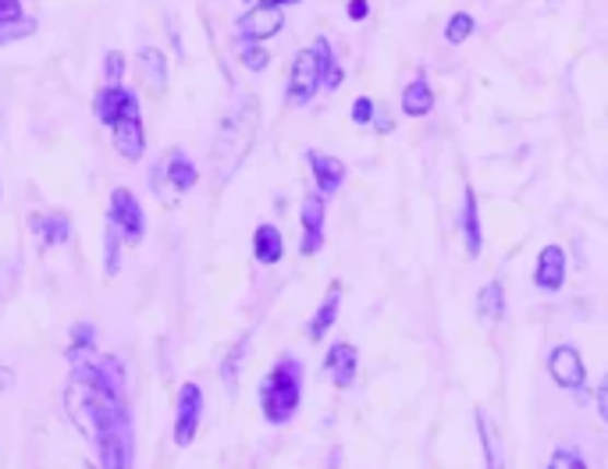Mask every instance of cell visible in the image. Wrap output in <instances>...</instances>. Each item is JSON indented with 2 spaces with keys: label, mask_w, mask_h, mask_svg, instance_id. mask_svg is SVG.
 I'll return each mask as SVG.
<instances>
[{
  "label": "cell",
  "mask_w": 608,
  "mask_h": 469,
  "mask_svg": "<svg viewBox=\"0 0 608 469\" xmlns=\"http://www.w3.org/2000/svg\"><path fill=\"white\" fill-rule=\"evenodd\" d=\"M238 61H243L249 71H264L267 65H271V54H267V47H260V43H246V47L238 50Z\"/></svg>",
  "instance_id": "484cf974"
},
{
  "label": "cell",
  "mask_w": 608,
  "mask_h": 469,
  "mask_svg": "<svg viewBox=\"0 0 608 469\" xmlns=\"http://www.w3.org/2000/svg\"><path fill=\"white\" fill-rule=\"evenodd\" d=\"M246 345H249V338H243L238 341V345L229 352V360H224V366H221V377H224V384H229V388H235V377H238V370H243V360H246Z\"/></svg>",
  "instance_id": "d4e9b609"
},
{
  "label": "cell",
  "mask_w": 608,
  "mask_h": 469,
  "mask_svg": "<svg viewBox=\"0 0 608 469\" xmlns=\"http://www.w3.org/2000/svg\"><path fill=\"white\" fill-rule=\"evenodd\" d=\"M281 25H285V14H281L278 4H267V0L235 22L238 36H246V39H271L274 33H281Z\"/></svg>",
  "instance_id": "ba28073f"
},
{
  "label": "cell",
  "mask_w": 608,
  "mask_h": 469,
  "mask_svg": "<svg viewBox=\"0 0 608 469\" xmlns=\"http://www.w3.org/2000/svg\"><path fill=\"white\" fill-rule=\"evenodd\" d=\"M374 118V99L371 96H360L356 104H352V121L356 125H371Z\"/></svg>",
  "instance_id": "f546056e"
},
{
  "label": "cell",
  "mask_w": 608,
  "mask_h": 469,
  "mask_svg": "<svg viewBox=\"0 0 608 469\" xmlns=\"http://www.w3.org/2000/svg\"><path fill=\"white\" fill-rule=\"evenodd\" d=\"M253 256H257V263H264V267L281 263V256H285V242H281V232L274 224L257 227V235H253Z\"/></svg>",
  "instance_id": "9a60e30c"
},
{
  "label": "cell",
  "mask_w": 608,
  "mask_h": 469,
  "mask_svg": "<svg viewBox=\"0 0 608 469\" xmlns=\"http://www.w3.org/2000/svg\"><path fill=\"white\" fill-rule=\"evenodd\" d=\"M132 90H125V85H107V90H101L96 93V104H93V110H96V118H101L104 125H110L121 114V107H125V96H129Z\"/></svg>",
  "instance_id": "44dd1931"
},
{
  "label": "cell",
  "mask_w": 608,
  "mask_h": 469,
  "mask_svg": "<svg viewBox=\"0 0 608 469\" xmlns=\"http://www.w3.org/2000/svg\"><path fill=\"white\" fill-rule=\"evenodd\" d=\"M402 110L409 114V118H423V114H431L434 110V93H431V85L428 79H413L402 90Z\"/></svg>",
  "instance_id": "ac0fdd59"
},
{
  "label": "cell",
  "mask_w": 608,
  "mask_h": 469,
  "mask_svg": "<svg viewBox=\"0 0 608 469\" xmlns=\"http://www.w3.org/2000/svg\"><path fill=\"white\" fill-rule=\"evenodd\" d=\"M125 68H129V61H125L121 50H110L107 61H104V75H107V85H121L125 79Z\"/></svg>",
  "instance_id": "4316f807"
},
{
  "label": "cell",
  "mask_w": 608,
  "mask_h": 469,
  "mask_svg": "<svg viewBox=\"0 0 608 469\" xmlns=\"http://www.w3.org/2000/svg\"><path fill=\"white\" fill-rule=\"evenodd\" d=\"M22 19V0H0V22H19Z\"/></svg>",
  "instance_id": "1f68e13d"
},
{
  "label": "cell",
  "mask_w": 608,
  "mask_h": 469,
  "mask_svg": "<svg viewBox=\"0 0 608 469\" xmlns=\"http://www.w3.org/2000/svg\"><path fill=\"white\" fill-rule=\"evenodd\" d=\"M11 384H15V374H11L8 366H0V395H4V391L11 388Z\"/></svg>",
  "instance_id": "e575fe53"
},
{
  "label": "cell",
  "mask_w": 608,
  "mask_h": 469,
  "mask_svg": "<svg viewBox=\"0 0 608 469\" xmlns=\"http://www.w3.org/2000/svg\"><path fill=\"white\" fill-rule=\"evenodd\" d=\"M139 68H143V79L150 90L164 93L167 85V65H164V54L157 47H139Z\"/></svg>",
  "instance_id": "ffe728a7"
},
{
  "label": "cell",
  "mask_w": 608,
  "mask_h": 469,
  "mask_svg": "<svg viewBox=\"0 0 608 469\" xmlns=\"http://www.w3.org/2000/svg\"><path fill=\"white\" fill-rule=\"evenodd\" d=\"M36 232H44L47 246H65L68 238H72V221L65 218V213H47V218H33Z\"/></svg>",
  "instance_id": "7402d4cb"
},
{
  "label": "cell",
  "mask_w": 608,
  "mask_h": 469,
  "mask_svg": "<svg viewBox=\"0 0 608 469\" xmlns=\"http://www.w3.org/2000/svg\"><path fill=\"white\" fill-rule=\"evenodd\" d=\"M548 370H551V377H556L559 388H565V391L584 388V380H587V366H584V360H580V352L573 345H559L556 352H551Z\"/></svg>",
  "instance_id": "9c48e42d"
},
{
  "label": "cell",
  "mask_w": 608,
  "mask_h": 469,
  "mask_svg": "<svg viewBox=\"0 0 608 469\" xmlns=\"http://www.w3.org/2000/svg\"><path fill=\"white\" fill-rule=\"evenodd\" d=\"M65 409L82 437L101 452V462L107 469L132 466V420L129 402H125V370L115 355L104 363L79 360L65 388Z\"/></svg>",
  "instance_id": "6da1fadb"
},
{
  "label": "cell",
  "mask_w": 608,
  "mask_h": 469,
  "mask_svg": "<svg viewBox=\"0 0 608 469\" xmlns=\"http://www.w3.org/2000/svg\"><path fill=\"white\" fill-rule=\"evenodd\" d=\"M200 412H203V391H200V384H182V391H178V412H175V445L178 448L192 445L196 426H200Z\"/></svg>",
  "instance_id": "52a82bcc"
},
{
  "label": "cell",
  "mask_w": 608,
  "mask_h": 469,
  "mask_svg": "<svg viewBox=\"0 0 608 469\" xmlns=\"http://www.w3.org/2000/svg\"><path fill=\"white\" fill-rule=\"evenodd\" d=\"M328 65H331L328 39H317L314 47H303L300 54H295L292 75H289V104L292 107H306L309 99L317 96L320 79H324V71H328Z\"/></svg>",
  "instance_id": "277c9868"
},
{
  "label": "cell",
  "mask_w": 608,
  "mask_h": 469,
  "mask_svg": "<svg viewBox=\"0 0 608 469\" xmlns=\"http://www.w3.org/2000/svg\"><path fill=\"white\" fill-rule=\"evenodd\" d=\"M324 374H328L338 388H352V380H356V349H352L349 341L331 345L328 360H324Z\"/></svg>",
  "instance_id": "8fae6325"
},
{
  "label": "cell",
  "mask_w": 608,
  "mask_h": 469,
  "mask_svg": "<svg viewBox=\"0 0 608 469\" xmlns=\"http://www.w3.org/2000/svg\"><path fill=\"white\" fill-rule=\"evenodd\" d=\"M463 238H466V256L477 260L480 246H484V235H480V213H477V196L473 189L466 185L463 189Z\"/></svg>",
  "instance_id": "5bb4252c"
},
{
  "label": "cell",
  "mask_w": 608,
  "mask_h": 469,
  "mask_svg": "<svg viewBox=\"0 0 608 469\" xmlns=\"http://www.w3.org/2000/svg\"><path fill=\"white\" fill-rule=\"evenodd\" d=\"M110 128H115V150H118L129 164H136L139 156H143V150H147L143 118H139V99H136V93L125 96V107H121L118 118L110 121Z\"/></svg>",
  "instance_id": "5b68a950"
},
{
  "label": "cell",
  "mask_w": 608,
  "mask_h": 469,
  "mask_svg": "<svg viewBox=\"0 0 608 469\" xmlns=\"http://www.w3.org/2000/svg\"><path fill=\"white\" fill-rule=\"evenodd\" d=\"M309 167H314V178H317V189L320 192H335L338 185L346 181V164L338 161V156H328V153H317L309 150Z\"/></svg>",
  "instance_id": "4fadbf2b"
},
{
  "label": "cell",
  "mask_w": 608,
  "mask_h": 469,
  "mask_svg": "<svg viewBox=\"0 0 608 469\" xmlns=\"http://www.w3.org/2000/svg\"><path fill=\"white\" fill-rule=\"evenodd\" d=\"M477 426H480V437H484V455H488V466H499V455H494V445H491L488 420H484V417H477Z\"/></svg>",
  "instance_id": "4dcf8cb0"
},
{
  "label": "cell",
  "mask_w": 608,
  "mask_h": 469,
  "mask_svg": "<svg viewBox=\"0 0 608 469\" xmlns=\"http://www.w3.org/2000/svg\"><path fill=\"white\" fill-rule=\"evenodd\" d=\"M257 125H260L257 96H243L229 114H224L218 139H214V164L224 181H229L235 175V167L246 161L253 139H257Z\"/></svg>",
  "instance_id": "7a4b0ae2"
},
{
  "label": "cell",
  "mask_w": 608,
  "mask_h": 469,
  "mask_svg": "<svg viewBox=\"0 0 608 469\" xmlns=\"http://www.w3.org/2000/svg\"><path fill=\"white\" fill-rule=\"evenodd\" d=\"M366 11H371V4H366V0H349V19L352 22H363Z\"/></svg>",
  "instance_id": "d6a6232c"
},
{
  "label": "cell",
  "mask_w": 608,
  "mask_h": 469,
  "mask_svg": "<svg viewBox=\"0 0 608 469\" xmlns=\"http://www.w3.org/2000/svg\"><path fill=\"white\" fill-rule=\"evenodd\" d=\"M477 313H480V320H484L488 327L502 324V317H505V289H502V281H488L484 289H480Z\"/></svg>",
  "instance_id": "e0dca14e"
},
{
  "label": "cell",
  "mask_w": 608,
  "mask_h": 469,
  "mask_svg": "<svg viewBox=\"0 0 608 469\" xmlns=\"http://www.w3.org/2000/svg\"><path fill=\"white\" fill-rule=\"evenodd\" d=\"M548 466H551V469H584L587 462H584V455H580V452H573V448H559V452L548 459Z\"/></svg>",
  "instance_id": "83f0119b"
},
{
  "label": "cell",
  "mask_w": 608,
  "mask_h": 469,
  "mask_svg": "<svg viewBox=\"0 0 608 469\" xmlns=\"http://www.w3.org/2000/svg\"><path fill=\"white\" fill-rule=\"evenodd\" d=\"M338 303H342V284H331L328 295H324V303L317 306L314 320H309V341H320L324 335L335 327V317H338Z\"/></svg>",
  "instance_id": "2e32d148"
},
{
  "label": "cell",
  "mask_w": 608,
  "mask_h": 469,
  "mask_svg": "<svg viewBox=\"0 0 608 469\" xmlns=\"http://www.w3.org/2000/svg\"><path fill=\"white\" fill-rule=\"evenodd\" d=\"M96 352V331H93V324H75V331H72V345H68V360L79 363V360H86V355Z\"/></svg>",
  "instance_id": "603a6c76"
},
{
  "label": "cell",
  "mask_w": 608,
  "mask_h": 469,
  "mask_svg": "<svg viewBox=\"0 0 608 469\" xmlns=\"http://www.w3.org/2000/svg\"><path fill=\"white\" fill-rule=\"evenodd\" d=\"M267 4H278L281 8V4H300V0H267Z\"/></svg>",
  "instance_id": "8d00e7d4"
},
{
  "label": "cell",
  "mask_w": 608,
  "mask_h": 469,
  "mask_svg": "<svg viewBox=\"0 0 608 469\" xmlns=\"http://www.w3.org/2000/svg\"><path fill=\"white\" fill-rule=\"evenodd\" d=\"M598 417L608 420V384H598Z\"/></svg>",
  "instance_id": "836d02e7"
},
{
  "label": "cell",
  "mask_w": 608,
  "mask_h": 469,
  "mask_svg": "<svg viewBox=\"0 0 608 469\" xmlns=\"http://www.w3.org/2000/svg\"><path fill=\"white\" fill-rule=\"evenodd\" d=\"M246 4H253V0H246Z\"/></svg>",
  "instance_id": "74e56055"
},
{
  "label": "cell",
  "mask_w": 608,
  "mask_h": 469,
  "mask_svg": "<svg viewBox=\"0 0 608 469\" xmlns=\"http://www.w3.org/2000/svg\"><path fill=\"white\" fill-rule=\"evenodd\" d=\"M164 175H167V181H172L178 192H189L192 185H196V178H200V175H196V164L182 150H175L164 161Z\"/></svg>",
  "instance_id": "d6986e66"
},
{
  "label": "cell",
  "mask_w": 608,
  "mask_h": 469,
  "mask_svg": "<svg viewBox=\"0 0 608 469\" xmlns=\"http://www.w3.org/2000/svg\"><path fill=\"white\" fill-rule=\"evenodd\" d=\"M118 249H121V235H118V227L107 221V274L110 278L118 274Z\"/></svg>",
  "instance_id": "f1b7e54d"
},
{
  "label": "cell",
  "mask_w": 608,
  "mask_h": 469,
  "mask_svg": "<svg viewBox=\"0 0 608 469\" xmlns=\"http://www.w3.org/2000/svg\"><path fill=\"white\" fill-rule=\"evenodd\" d=\"M300 402H303V363L285 355V360L271 366V374L260 384V409L267 423L281 426L300 412Z\"/></svg>",
  "instance_id": "3957f363"
},
{
  "label": "cell",
  "mask_w": 608,
  "mask_h": 469,
  "mask_svg": "<svg viewBox=\"0 0 608 469\" xmlns=\"http://www.w3.org/2000/svg\"><path fill=\"white\" fill-rule=\"evenodd\" d=\"M377 125V132H391V121L385 118V114H377V118H371Z\"/></svg>",
  "instance_id": "d590c367"
},
{
  "label": "cell",
  "mask_w": 608,
  "mask_h": 469,
  "mask_svg": "<svg viewBox=\"0 0 608 469\" xmlns=\"http://www.w3.org/2000/svg\"><path fill=\"white\" fill-rule=\"evenodd\" d=\"M324 246V199L306 196L303 203V253L314 256Z\"/></svg>",
  "instance_id": "7c38bea8"
},
{
  "label": "cell",
  "mask_w": 608,
  "mask_h": 469,
  "mask_svg": "<svg viewBox=\"0 0 608 469\" xmlns=\"http://www.w3.org/2000/svg\"><path fill=\"white\" fill-rule=\"evenodd\" d=\"M473 28H477L473 14L470 11H456L448 19V25H445V39L452 43V47H459V43H466V39L473 36Z\"/></svg>",
  "instance_id": "cb8c5ba5"
},
{
  "label": "cell",
  "mask_w": 608,
  "mask_h": 469,
  "mask_svg": "<svg viewBox=\"0 0 608 469\" xmlns=\"http://www.w3.org/2000/svg\"><path fill=\"white\" fill-rule=\"evenodd\" d=\"M565 281V253L562 246H545L537 253V270H534V284L541 292H559Z\"/></svg>",
  "instance_id": "30bf717a"
},
{
  "label": "cell",
  "mask_w": 608,
  "mask_h": 469,
  "mask_svg": "<svg viewBox=\"0 0 608 469\" xmlns=\"http://www.w3.org/2000/svg\"><path fill=\"white\" fill-rule=\"evenodd\" d=\"M110 224L118 227L121 242H143L147 235V218H143V207H139V199L129 189H115L110 192Z\"/></svg>",
  "instance_id": "8992f818"
}]
</instances>
